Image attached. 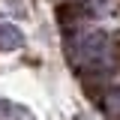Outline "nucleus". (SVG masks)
Returning <instances> with one entry per match:
<instances>
[{
	"instance_id": "4",
	"label": "nucleus",
	"mask_w": 120,
	"mask_h": 120,
	"mask_svg": "<svg viewBox=\"0 0 120 120\" xmlns=\"http://www.w3.org/2000/svg\"><path fill=\"white\" fill-rule=\"evenodd\" d=\"M111 12H114V0H87L84 3V15H90V18H102Z\"/></svg>"
},
{
	"instance_id": "5",
	"label": "nucleus",
	"mask_w": 120,
	"mask_h": 120,
	"mask_svg": "<svg viewBox=\"0 0 120 120\" xmlns=\"http://www.w3.org/2000/svg\"><path fill=\"white\" fill-rule=\"evenodd\" d=\"M108 111H111L114 117H120V90H114V93L108 96Z\"/></svg>"
},
{
	"instance_id": "1",
	"label": "nucleus",
	"mask_w": 120,
	"mask_h": 120,
	"mask_svg": "<svg viewBox=\"0 0 120 120\" xmlns=\"http://www.w3.org/2000/svg\"><path fill=\"white\" fill-rule=\"evenodd\" d=\"M66 51H69V63L84 75H96L114 66V39L105 30L75 33L66 45Z\"/></svg>"
},
{
	"instance_id": "3",
	"label": "nucleus",
	"mask_w": 120,
	"mask_h": 120,
	"mask_svg": "<svg viewBox=\"0 0 120 120\" xmlns=\"http://www.w3.org/2000/svg\"><path fill=\"white\" fill-rule=\"evenodd\" d=\"M0 120H33L24 105H15V102H6V99H0Z\"/></svg>"
},
{
	"instance_id": "2",
	"label": "nucleus",
	"mask_w": 120,
	"mask_h": 120,
	"mask_svg": "<svg viewBox=\"0 0 120 120\" xmlns=\"http://www.w3.org/2000/svg\"><path fill=\"white\" fill-rule=\"evenodd\" d=\"M24 45V33L12 21H0V51H18Z\"/></svg>"
}]
</instances>
